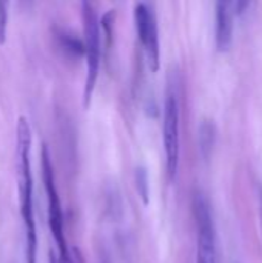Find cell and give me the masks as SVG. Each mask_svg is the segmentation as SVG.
<instances>
[{
    "label": "cell",
    "mask_w": 262,
    "mask_h": 263,
    "mask_svg": "<svg viewBox=\"0 0 262 263\" xmlns=\"http://www.w3.org/2000/svg\"><path fill=\"white\" fill-rule=\"evenodd\" d=\"M31 129L25 117L17 120L15 128V156H17V186L20 199V213L26 234V263L37 262V228L32 203V174H31Z\"/></svg>",
    "instance_id": "6da1fadb"
},
{
    "label": "cell",
    "mask_w": 262,
    "mask_h": 263,
    "mask_svg": "<svg viewBox=\"0 0 262 263\" xmlns=\"http://www.w3.org/2000/svg\"><path fill=\"white\" fill-rule=\"evenodd\" d=\"M49 263H59V262H57V259H56V256H54V253H53V251L49 253Z\"/></svg>",
    "instance_id": "4fadbf2b"
},
{
    "label": "cell",
    "mask_w": 262,
    "mask_h": 263,
    "mask_svg": "<svg viewBox=\"0 0 262 263\" xmlns=\"http://www.w3.org/2000/svg\"><path fill=\"white\" fill-rule=\"evenodd\" d=\"M59 40H60V43H62V48H63L66 52H69V54H73V55H76V57L85 55V43L80 42L79 39H76V37H73V35H68V34H65V32H62V34L59 35Z\"/></svg>",
    "instance_id": "9c48e42d"
},
{
    "label": "cell",
    "mask_w": 262,
    "mask_h": 263,
    "mask_svg": "<svg viewBox=\"0 0 262 263\" xmlns=\"http://www.w3.org/2000/svg\"><path fill=\"white\" fill-rule=\"evenodd\" d=\"M134 25L148 69L153 74H156L161 68L159 31H158L156 17L145 3H137L134 6Z\"/></svg>",
    "instance_id": "8992f818"
},
{
    "label": "cell",
    "mask_w": 262,
    "mask_h": 263,
    "mask_svg": "<svg viewBox=\"0 0 262 263\" xmlns=\"http://www.w3.org/2000/svg\"><path fill=\"white\" fill-rule=\"evenodd\" d=\"M136 186L139 191V196L144 202V205H148V179H147V171L144 168L136 170Z\"/></svg>",
    "instance_id": "30bf717a"
},
{
    "label": "cell",
    "mask_w": 262,
    "mask_h": 263,
    "mask_svg": "<svg viewBox=\"0 0 262 263\" xmlns=\"http://www.w3.org/2000/svg\"><path fill=\"white\" fill-rule=\"evenodd\" d=\"M239 0H216V46L229 51L233 42L235 18L239 15Z\"/></svg>",
    "instance_id": "52a82bcc"
},
{
    "label": "cell",
    "mask_w": 262,
    "mask_h": 263,
    "mask_svg": "<svg viewBox=\"0 0 262 263\" xmlns=\"http://www.w3.org/2000/svg\"><path fill=\"white\" fill-rule=\"evenodd\" d=\"M82 20H83V43H85V60L86 76L83 85V106L88 108L97 85L100 71V22L90 0H82Z\"/></svg>",
    "instance_id": "7a4b0ae2"
},
{
    "label": "cell",
    "mask_w": 262,
    "mask_h": 263,
    "mask_svg": "<svg viewBox=\"0 0 262 263\" xmlns=\"http://www.w3.org/2000/svg\"><path fill=\"white\" fill-rule=\"evenodd\" d=\"M162 139L165 151V168L170 182L176 180L181 156V105L176 91V83H170L164 100Z\"/></svg>",
    "instance_id": "277c9868"
},
{
    "label": "cell",
    "mask_w": 262,
    "mask_h": 263,
    "mask_svg": "<svg viewBox=\"0 0 262 263\" xmlns=\"http://www.w3.org/2000/svg\"><path fill=\"white\" fill-rule=\"evenodd\" d=\"M73 259H74V263H83V257H82V254L79 253V250H74Z\"/></svg>",
    "instance_id": "7c38bea8"
},
{
    "label": "cell",
    "mask_w": 262,
    "mask_h": 263,
    "mask_svg": "<svg viewBox=\"0 0 262 263\" xmlns=\"http://www.w3.org/2000/svg\"><path fill=\"white\" fill-rule=\"evenodd\" d=\"M42 179H43V186L48 199V223H49V231L54 237V242L59 250V263H74V259L69 253L66 239H65V225H63V211H62V203L59 197V191L56 186V179H54V170L49 157L48 146H42Z\"/></svg>",
    "instance_id": "3957f363"
},
{
    "label": "cell",
    "mask_w": 262,
    "mask_h": 263,
    "mask_svg": "<svg viewBox=\"0 0 262 263\" xmlns=\"http://www.w3.org/2000/svg\"><path fill=\"white\" fill-rule=\"evenodd\" d=\"M258 208H259V225H261V234H262V188L258 193Z\"/></svg>",
    "instance_id": "8fae6325"
},
{
    "label": "cell",
    "mask_w": 262,
    "mask_h": 263,
    "mask_svg": "<svg viewBox=\"0 0 262 263\" xmlns=\"http://www.w3.org/2000/svg\"><path fill=\"white\" fill-rule=\"evenodd\" d=\"M215 136H216V131H215L213 122H202L201 128H199V149L205 160H208L212 156L213 145H215Z\"/></svg>",
    "instance_id": "ba28073f"
},
{
    "label": "cell",
    "mask_w": 262,
    "mask_h": 263,
    "mask_svg": "<svg viewBox=\"0 0 262 263\" xmlns=\"http://www.w3.org/2000/svg\"><path fill=\"white\" fill-rule=\"evenodd\" d=\"M193 216L196 223V263H218V242L208 197L202 191L193 196Z\"/></svg>",
    "instance_id": "5b68a950"
}]
</instances>
